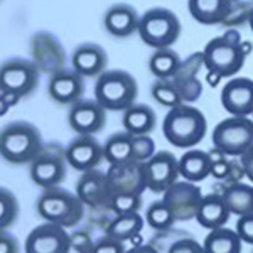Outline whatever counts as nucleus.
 <instances>
[{"mask_svg":"<svg viewBox=\"0 0 253 253\" xmlns=\"http://www.w3.org/2000/svg\"><path fill=\"white\" fill-rule=\"evenodd\" d=\"M107 110L96 100H78L71 105L68 124L78 135H93L105 126Z\"/></svg>","mask_w":253,"mask_h":253,"instance_id":"nucleus-15","label":"nucleus"},{"mask_svg":"<svg viewBox=\"0 0 253 253\" xmlns=\"http://www.w3.org/2000/svg\"><path fill=\"white\" fill-rule=\"evenodd\" d=\"M69 243H71V250L76 253H91L95 248V240L86 230H75L73 233H69Z\"/></svg>","mask_w":253,"mask_h":253,"instance_id":"nucleus-38","label":"nucleus"},{"mask_svg":"<svg viewBox=\"0 0 253 253\" xmlns=\"http://www.w3.org/2000/svg\"><path fill=\"white\" fill-rule=\"evenodd\" d=\"M145 219H147V223H149L150 228L159 230V231L169 230V228L175 223L172 211L167 208V205L164 201L152 203V205L149 206V210H147Z\"/></svg>","mask_w":253,"mask_h":253,"instance_id":"nucleus-33","label":"nucleus"},{"mask_svg":"<svg viewBox=\"0 0 253 253\" xmlns=\"http://www.w3.org/2000/svg\"><path fill=\"white\" fill-rule=\"evenodd\" d=\"M138 86L130 73L122 69L103 71L95 84V100L105 110L125 112L137 100Z\"/></svg>","mask_w":253,"mask_h":253,"instance_id":"nucleus-4","label":"nucleus"},{"mask_svg":"<svg viewBox=\"0 0 253 253\" xmlns=\"http://www.w3.org/2000/svg\"><path fill=\"white\" fill-rule=\"evenodd\" d=\"M125 253H159L157 248H154L152 245H138V247H133L130 250H126Z\"/></svg>","mask_w":253,"mask_h":253,"instance_id":"nucleus-45","label":"nucleus"},{"mask_svg":"<svg viewBox=\"0 0 253 253\" xmlns=\"http://www.w3.org/2000/svg\"><path fill=\"white\" fill-rule=\"evenodd\" d=\"M32 47V63L39 71L54 75L64 69L66 64V52L63 44L51 32H38L31 41Z\"/></svg>","mask_w":253,"mask_h":253,"instance_id":"nucleus-11","label":"nucleus"},{"mask_svg":"<svg viewBox=\"0 0 253 253\" xmlns=\"http://www.w3.org/2000/svg\"><path fill=\"white\" fill-rule=\"evenodd\" d=\"M107 61L108 58L105 49L93 42L81 44L71 54L73 71L78 73L83 78L100 76L105 71V68H107Z\"/></svg>","mask_w":253,"mask_h":253,"instance_id":"nucleus-20","label":"nucleus"},{"mask_svg":"<svg viewBox=\"0 0 253 253\" xmlns=\"http://www.w3.org/2000/svg\"><path fill=\"white\" fill-rule=\"evenodd\" d=\"M19 201L12 191L0 187V231H5L17 221Z\"/></svg>","mask_w":253,"mask_h":253,"instance_id":"nucleus-32","label":"nucleus"},{"mask_svg":"<svg viewBox=\"0 0 253 253\" xmlns=\"http://www.w3.org/2000/svg\"><path fill=\"white\" fill-rule=\"evenodd\" d=\"M103 157L110 166L133 162V135L128 132H118L108 137L103 145Z\"/></svg>","mask_w":253,"mask_h":253,"instance_id":"nucleus-26","label":"nucleus"},{"mask_svg":"<svg viewBox=\"0 0 253 253\" xmlns=\"http://www.w3.org/2000/svg\"><path fill=\"white\" fill-rule=\"evenodd\" d=\"M242 243L236 230L223 226L210 230L203 242V248L205 253H242Z\"/></svg>","mask_w":253,"mask_h":253,"instance_id":"nucleus-27","label":"nucleus"},{"mask_svg":"<svg viewBox=\"0 0 253 253\" xmlns=\"http://www.w3.org/2000/svg\"><path fill=\"white\" fill-rule=\"evenodd\" d=\"M223 199L228 210L235 216H245L253 213V186L235 182L224 187Z\"/></svg>","mask_w":253,"mask_h":253,"instance_id":"nucleus-28","label":"nucleus"},{"mask_svg":"<svg viewBox=\"0 0 253 253\" xmlns=\"http://www.w3.org/2000/svg\"><path fill=\"white\" fill-rule=\"evenodd\" d=\"M167 253H205V248L193 238H182L170 245Z\"/></svg>","mask_w":253,"mask_h":253,"instance_id":"nucleus-40","label":"nucleus"},{"mask_svg":"<svg viewBox=\"0 0 253 253\" xmlns=\"http://www.w3.org/2000/svg\"><path fill=\"white\" fill-rule=\"evenodd\" d=\"M138 17L137 10L132 5L126 3H117L112 5L105 14L103 24L108 34L115 36V38H128L133 32L138 31Z\"/></svg>","mask_w":253,"mask_h":253,"instance_id":"nucleus-21","label":"nucleus"},{"mask_svg":"<svg viewBox=\"0 0 253 253\" xmlns=\"http://www.w3.org/2000/svg\"><path fill=\"white\" fill-rule=\"evenodd\" d=\"M0 253H19L17 240L7 231H0Z\"/></svg>","mask_w":253,"mask_h":253,"instance_id":"nucleus-42","label":"nucleus"},{"mask_svg":"<svg viewBox=\"0 0 253 253\" xmlns=\"http://www.w3.org/2000/svg\"><path fill=\"white\" fill-rule=\"evenodd\" d=\"M108 208L115 214L138 213L142 208V196H138V194H113L108 203Z\"/></svg>","mask_w":253,"mask_h":253,"instance_id":"nucleus-34","label":"nucleus"},{"mask_svg":"<svg viewBox=\"0 0 253 253\" xmlns=\"http://www.w3.org/2000/svg\"><path fill=\"white\" fill-rule=\"evenodd\" d=\"M69 233L66 228L52 223L36 226L26 238V253H69Z\"/></svg>","mask_w":253,"mask_h":253,"instance_id":"nucleus-13","label":"nucleus"},{"mask_svg":"<svg viewBox=\"0 0 253 253\" xmlns=\"http://www.w3.org/2000/svg\"><path fill=\"white\" fill-rule=\"evenodd\" d=\"M66 162L80 172L96 169L103 161V145L93 135H78L64 149Z\"/></svg>","mask_w":253,"mask_h":253,"instance_id":"nucleus-16","label":"nucleus"},{"mask_svg":"<svg viewBox=\"0 0 253 253\" xmlns=\"http://www.w3.org/2000/svg\"><path fill=\"white\" fill-rule=\"evenodd\" d=\"M156 154V142L150 135H133V162H147Z\"/></svg>","mask_w":253,"mask_h":253,"instance_id":"nucleus-36","label":"nucleus"},{"mask_svg":"<svg viewBox=\"0 0 253 253\" xmlns=\"http://www.w3.org/2000/svg\"><path fill=\"white\" fill-rule=\"evenodd\" d=\"M66 157L58 147H44L34 161L31 162V179L42 189L58 187L66 177Z\"/></svg>","mask_w":253,"mask_h":253,"instance_id":"nucleus-9","label":"nucleus"},{"mask_svg":"<svg viewBox=\"0 0 253 253\" xmlns=\"http://www.w3.org/2000/svg\"><path fill=\"white\" fill-rule=\"evenodd\" d=\"M240 164L243 167V172L248 179L253 182V147L240 156Z\"/></svg>","mask_w":253,"mask_h":253,"instance_id":"nucleus-44","label":"nucleus"},{"mask_svg":"<svg viewBox=\"0 0 253 253\" xmlns=\"http://www.w3.org/2000/svg\"><path fill=\"white\" fill-rule=\"evenodd\" d=\"M252 117H253V113H252Z\"/></svg>","mask_w":253,"mask_h":253,"instance_id":"nucleus-48","label":"nucleus"},{"mask_svg":"<svg viewBox=\"0 0 253 253\" xmlns=\"http://www.w3.org/2000/svg\"><path fill=\"white\" fill-rule=\"evenodd\" d=\"M247 54L242 51L240 44L231 42L224 36L214 38L203 49V59L208 71H213L221 78H231L243 68Z\"/></svg>","mask_w":253,"mask_h":253,"instance_id":"nucleus-7","label":"nucleus"},{"mask_svg":"<svg viewBox=\"0 0 253 253\" xmlns=\"http://www.w3.org/2000/svg\"><path fill=\"white\" fill-rule=\"evenodd\" d=\"M150 95H152V98L159 105L167 107L169 110L184 103L179 89L175 88V84L170 80H157L152 84V88H150Z\"/></svg>","mask_w":253,"mask_h":253,"instance_id":"nucleus-31","label":"nucleus"},{"mask_svg":"<svg viewBox=\"0 0 253 253\" xmlns=\"http://www.w3.org/2000/svg\"><path fill=\"white\" fill-rule=\"evenodd\" d=\"M221 105L231 117L253 113V80L231 78L221 89Z\"/></svg>","mask_w":253,"mask_h":253,"instance_id":"nucleus-17","label":"nucleus"},{"mask_svg":"<svg viewBox=\"0 0 253 253\" xmlns=\"http://www.w3.org/2000/svg\"><path fill=\"white\" fill-rule=\"evenodd\" d=\"M162 201L172 211L175 221H189L196 218L198 208L203 201V194L196 182L175 181L164 193Z\"/></svg>","mask_w":253,"mask_h":253,"instance_id":"nucleus-10","label":"nucleus"},{"mask_svg":"<svg viewBox=\"0 0 253 253\" xmlns=\"http://www.w3.org/2000/svg\"><path fill=\"white\" fill-rule=\"evenodd\" d=\"M108 182L113 194H138L147 189V177L144 162H125L110 166L107 170Z\"/></svg>","mask_w":253,"mask_h":253,"instance_id":"nucleus-14","label":"nucleus"},{"mask_svg":"<svg viewBox=\"0 0 253 253\" xmlns=\"http://www.w3.org/2000/svg\"><path fill=\"white\" fill-rule=\"evenodd\" d=\"M211 156V175L216 179H228L231 172V166L233 162L228 161V156H224L223 152H219L218 149H214L213 152H210Z\"/></svg>","mask_w":253,"mask_h":253,"instance_id":"nucleus-37","label":"nucleus"},{"mask_svg":"<svg viewBox=\"0 0 253 253\" xmlns=\"http://www.w3.org/2000/svg\"><path fill=\"white\" fill-rule=\"evenodd\" d=\"M42 149L41 132L29 122H10L0 130V157L10 164H31Z\"/></svg>","mask_w":253,"mask_h":253,"instance_id":"nucleus-1","label":"nucleus"},{"mask_svg":"<svg viewBox=\"0 0 253 253\" xmlns=\"http://www.w3.org/2000/svg\"><path fill=\"white\" fill-rule=\"evenodd\" d=\"M181 22L172 10L154 7L147 10L138 22V36L147 46L154 49L170 47L181 36Z\"/></svg>","mask_w":253,"mask_h":253,"instance_id":"nucleus-5","label":"nucleus"},{"mask_svg":"<svg viewBox=\"0 0 253 253\" xmlns=\"http://www.w3.org/2000/svg\"><path fill=\"white\" fill-rule=\"evenodd\" d=\"M125 132L130 135H149L156 128V112L144 103H133L122 117Z\"/></svg>","mask_w":253,"mask_h":253,"instance_id":"nucleus-25","label":"nucleus"},{"mask_svg":"<svg viewBox=\"0 0 253 253\" xmlns=\"http://www.w3.org/2000/svg\"><path fill=\"white\" fill-rule=\"evenodd\" d=\"M179 175L184 181L199 182L211 175V156L210 152L191 149L179 159Z\"/></svg>","mask_w":253,"mask_h":253,"instance_id":"nucleus-24","label":"nucleus"},{"mask_svg":"<svg viewBox=\"0 0 253 253\" xmlns=\"http://www.w3.org/2000/svg\"><path fill=\"white\" fill-rule=\"evenodd\" d=\"M144 167L147 189H150L152 193L164 194L179 177V159L167 150L156 152L149 161L144 162Z\"/></svg>","mask_w":253,"mask_h":253,"instance_id":"nucleus-12","label":"nucleus"},{"mask_svg":"<svg viewBox=\"0 0 253 253\" xmlns=\"http://www.w3.org/2000/svg\"><path fill=\"white\" fill-rule=\"evenodd\" d=\"M221 81V76L219 75H216V73H213V71H208V83L211 84V86H218V83Z\"/></svg>","mask_w":253,"mask_h":253,"instance_id":"nucleus-46","label":"nucleus"},{"mask_svg":"<svg viewBox=\"0 0 253 253\" xmlns=\"http://www.w3.org/2000/svg\"><path fill=\"white\" fill-rule=\"evenodd\" d=\"M252 253H253V252H252Z\"/></svg>","mask_w":253,"mask_h":253,"instance_id":"nucleus-49","label":"nucleus"},{"mask_svg":"<svg viewBox=\"0 0 253 253\" xmlns=\"http://www.w3.org/2000/svg\"><path fill=\"white\" fill-rule=\"evenodd\" d=\"M175 84V88L181 93V98L184 103H193L198 100L203 93V84L198 80V76L193 78H179V80H170Z\"/></svg>","mask_w":253,"mask_h":253,"instance_id":"nucleus-35","label":"nucleus"},{"mask_svg":"<svg viewBox=\"0 0 253 253\" xmlns=\"http://www.w3.org/2000/svg\"><path fill=\"white\" fill-rule=\"evenodd\" d=\"M124 242H118L115 238H110L105 235L103 238H100L98 242H95V248L91 253H125Z\"/></svg>","mask_w":253,"mask_h":253,"instance_id":"nucleus-39","label":"nucleus"},{"mask_svg":"<svg viewBox=\"0 0 253 253\" xmlns=\"http://www.w3.org/2000/svg\"><path fill=\"white\" fill-rule=\"evenodd\" d=\"M144 228V218L140 213L132 214H117L107 226V236L115 238L118 242H128L135 238Z\"/></svg>","mask_w":253,"mask_h":253,"instance_id":"nucleus-29","label":"nucleus"},{"mask_svg":"<svg viewBox=\"0 0 253 253\" xmlns=\"http://www.w3.org/2000/svg\"><path fill=\"white\" fill-rule=\"evenodd\" d=\"M49 96L61 105H73L81 100L84 91V81L83 76H80L75 71H63L51 75L47 83Z\"/></svg>","mask_w":253,"mask_h":253,"instance_id":"nucleus-19","label":"nucleus"},{"mask_svg":"<svg viewBox=\"0 0 253 253\" xmlns=\"http://www.w3.org/2000/svg\"><path fill=\"white\" fill-rule=\"evenodd\" d=\"M213 145L228 157H240L253 147V120L248 117H228L213 130Z\"/></svg>","mask_w":253,"mask_h":253,"instance_id":"nucleus-6","label":"nucleus"},{"mask_svg":"<svg viewBox=\"0 0 253 253\" xmlns=\"http://www.w3.org/2000/svg\"><path fill=\"white\" fill-rule=\"evenodd\" d=\"M39 69L32 61L15 58L0 66V89L17 98L31 95L39 83Z\"/></svg>","mask_w":253,"mask_h":253,"instance_id":"nucleus-8","label":"nucleus"},{"mask_svg":"<svg viewBox=\"0 0 253 253\" xmlns=\"http://www.w3.org/2000/svg\"><path fill=\"white\" fill-rule=\"evenodd\" d=\"M76 194L84 206H108L110 199H112V187H110L107 172H101L98 169L83 172L76 182Z\"/></svg>","mask_w":253,"mask_h":253,"instance_id":"nucleus-18","label":"nucleus"},{"mask_svg":"<svg viewBox=\"0 0 253 253\" xmlns=\"http://www.w3.org/2000/svg\"><path fill=\"white\" fill-rule=\"evenodd\" d=\"M181 66V58L170 47L156 49L149 59V69L157 80H170Z\"/></svg>","mask_w":253,"mask_h":253,"instance_id":"nucleus-30","label":"nucleus"},{"mask_svg":"<svg viewBox=\"0 0 253 253\" xmlns=\"http://www.w3.org/2000/svg\"><path fill=\"white\" fill-rule=\"evenodd\" d=\"M36 208L41 218L63 228L76 226L84 216V205L78 194L61 189L59 186L44 189L38 198Z\"/></svg>","mask_w":253,"mask_h":253,"instance_id":"nucleus-3","label":"nucleus"},{"mask_svg":"<svg viewBox=\"0 0 253 253\" xmlns=\"http://www.w3.org/2000/svg\"><path fill=\"white\" fill-rule=\"evenodd\" d=\"M187 9L196 22L214 26L230 17L231 0H187Z\"/></svg>","mask_w":253,"mask_h":253,"instance_id":"nucleus-22","label":"nucleus"},{"mask_svg":"<svg viewBox=\"0 0 253 253\" xmlns=\"http://www.w3.org/2000/svg\"><path fill=\"white\" fill-rule=\"evenodd\" d=\"M19 100H20V98L12 95V93H7V91H2V89H0V117L5 115V113L9 112L10 107L17 105Z\"/></svg>","mask_w":253,"mask_h":253,"instance_id":"nucleus-43","label":"nucleus"},{"mask_svg":"<svg viewBox=\"0 0 253 253\" xmlns=\"http://www.w3.org/2000/svg\"><path fill=\"white\" fill-rule=\"evenodd\" d=\"M230 210L223 199V194H208L203 196V201L198 208L196 219L206 230L223 228L230 219Z\"/></svg>","mask_w":253,"mask_h":253,"instance_id":"nucleus-23","label":"nucleus"},{"mask_svg":"<svg viewBox=\"0 0 253 253\" xmlns=\"http://www.w3.org/2000/svg\"><path fill=\"white\" fill-rule=\"evenodd\" d=\"M236 233L242 238V242L253 245V213L240 216L236 221Z\"/></svg>","mask_w":253,"mask_h":253,"instance_id":"nucleus-41","label":"nucleus"},{"mask_svg":"<svg viewBox=\"0 0 253 253\" xmlns=\"http://www.w3.org/2000/svg\"><path fill=\"white\" fill-rule=\"evenodd\" d=\"M208 122L203 112L191 105H179L167 112L162 124L166 140L179 149H191L205 138Z\"/></svg>","mask_w":253,"mask_h":253,"instance_id":"nucleus-2","label":"nucleus"},{"mask_svg":"<svg viewBox=\"0 0 253 253\" xmlns=\"http://www.w3.org/2000/svg\"><path fill=\"white\" fill-rule=\"evenodd\" d=\"M248 24H250V29L253 32V9H252L250 14H248Z\"/></svg>","mask_w":253,"mask_h":253,"instance_id":"nucleus-47","label":"nucleus"}]
</instances>
